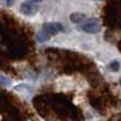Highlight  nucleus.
<instances>
[{
  "label": "nucleus",
  "mask_w": 121,
  "mask_h": 121,
  "mask_svg": "<svg viewBox=\"0 0 121 121\" xmlns=\"http://www.w3.org/2000/svg\"><path fill=\"white\" fill-rule=\"evenodd\" d=\"M32 2H35V3H37V2H42L43 0H31Z\"/></svg>",
  "instance_id": "8"
},
{
  "label": "nucleus",
  "mask_w": 121,
  "mask_h": 121,
  "mask_svg": "<svg viewBox=\"0 0 121 121\" xmlns=\"http://www.w3.org/2000/svg\"><path fill=\"white\" fill-rule=\"evenodd\" d=\"M81 29L83 30L84 32H86V33L95 34L100 31V25L95 20V21H90V22H87V23H85V25H83L81 27Z\"/></svg>",
  "instance_id": "3"
},
{
  "label": "nucleus",
  "mask_w": 121,
  "mask_h": 121,
  "mask_svg": "<svg viewBox=\"0 0 121 121\" xmlns=\"http://www.w3.org/2000/svg\"><path fill=\"white\" fill-rule=\"evenodd\" d=\"M43 30L51 36V35H55V34L60 33V31H63L64 27L60 22H49V23H45L43 26Z\"/></svg>",
  "instance_id": "1"
},
{
  "label": "nucleus",
  "mask_w": 121,
  "mask_h": 121,
  "mask_svg": "<svg viewBox=\"0 0 121 121\" xmlns=\"http://www.w3.org/2000/svg\"><path fill=\"white\" fill-rule=\"evenodd\" d=\"M5 2H6V4L10 6V5H12V4L14 3V0H5Z\"/></svg>",
  "instance_id": "7"
},
{
  "label": "nucleus",
  "mask_w": 121,
  "mask_h": 121,
  "mask_svg": "<svg viewBox=\"0 0 121 121\" xmlns=\"http://www.w3.org/2000/svg\"><path fill=\"white\" fill-rule=\"evenodd\" d=\"M108 68L111 69L113 72H117V71L120 69V64H119V62H118V60H113V62L109 64Z\"/></svg>",
  "instance_id": "6"
},
{
  "label": "nucleus",
  "mask_w": 121,
  "mask_h": 121,
  "mask_svg": "<svg viewBox=\"0 0 121 121\" xmlns=\"http://www.w3.org/2000/svg\"><path fill=\"white\" fill-rule=\"evenodd\" d=\"M20 11L21 13H23L27 16H31V15H34L37 13L38 6L33 3H30V2H25L20 5Z\"/></svg>",
  "instance_id": "2"
},
{
  "label": "nucleus",
  "mask_w": 121,
  "mask_h": 121,
  "mask_svg": "<svg viewBox=\"0 0 121 121\" xmlns=\"http://www.w3.org/2000/svg\"><path fill=\"white\" fill-rule=\"evenodd\" d=\"M120 84H121V79H120Z\"/></svg>",
  "instance_id": "9"
},
{
  "label": "nucleus",
  "mask_w": 121,
  "mask_h": 121,
  "mask_svg": "<svg viewBox=\"0 0 121 121\" xmlns=\"http://www.w3.org/2000/svg\"><path fill=\"white\" fill-rule=\"evenodd\" d=\"M70 20L71 22L73 23H80L82 22V21H84L86 18H87V16H86L84 13H72V14H70Z\"/></svg>",
  "instance_id": "4"
},
{
  "label": "nucleus",
  "mask_w": 121,
  "mask_h": 121,
  "mask_svg": "<svg viewBox=\"0 0 121 121\" xmlns=\"http://www.w3.org/2000/svg\"><path fill=\"white\" fill-rule=\"evenodd\" d=\"M49 39H50V35H49L47 32H45L43 29H42V31L38 32V34H37V40L39 43H45V42H47V40H49Z\"/></svg>",
  "instance_id": "5"
}]
</instances>
